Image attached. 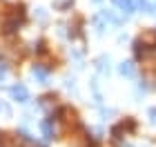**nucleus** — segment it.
Returning <instances> with one entry per match:
<instances>
[{
  "instance_id": "nucleus-1",
  "label": "nucleus",
  "mask_w": 156,
  "mask_h": 147,
  "mask_svg": "<svg viewBox=\"0 0 156 147\" xmlns=\"http://www.w3.org/2000/svg\"><path fill=\"white\" fill-rule=\"evenodd\" d=\"M9 94H11V98L13 100H18V103H27L29 100V92H27V87L25 85H13V87H9Z\"/></svg>"
},
{
  "instance_id": "nucleus-2",
  "label": "nucleus",
  "mask_w": 156,
  "mask_h": 147,
  "mask_svg": "<svg viewBox=\"0 0 156 147\" xmlns=\"http://www.w3.org/2000/svg\"><path fill=\"white\" fill-rule=\"evenodd\" d=\"M31 74H34V78L40 80V82H47V78H49V69L42 67V65H34L31 67Z\"/></svg>"
},
{
  "instance_id": "nucleus-3",
  "label": "nucleus",
  "mask_w": 156,
  "mask_h": 147,
  "mask_svg": "<svg viewBox=\"0 0 156 147\" xmlns=\"http://www.w3.org/2000/svg\"><path fill=\"white\" fill-rule=\"evenodd\" d=\"M116 7H120L123 9V13H132V11H136L134 9V0H112Z\"/></svg>"
},
{
  "instance_id": "nucleus-4",
  "label": "nucleus",
  "mask_w": 156,
  "mask_h": 147,
  "mask_svg": "<svg viewBox=\"0 0 156 147\" xmlns=\"http://www.w3.org/2000/svg\"><path fill=\"white\" fill-rule=\"evenodd\" d=\"M40 129H42V136H45V138H54L51 121H42V123H40Z\"/></svg>"
},
{
  "instance_id": "nucleus-5",
  "label": "nucleus",
  "mask_w": 156,
  "mask_h": 147,
  "mask_svg": "<svg viewBox=\"0 0 156 147\" xmlns=\"http://www.w3.org/2000/svg\"><path fill=\"white\" fill-rule=\"evenodd\" d=\"M120 74H123V76H132V74H134L132 62H123V65H120Z\"/></svg>"
},
{
  "instance_id": "nucleus-6",
  "label": "nucleus",
  "mask_w": 156,
  "mask_h": 147,
  "mask_svg": "<svg viewBox=\"0 0 156 147\" xmlns=\"http://www.w3.org/2000/svg\"><path fill=\"white\" fill-rule=\"evenodd\" d=\"M134 7H140L143 11H150V5H147V0H134Z\"/></svg>"
},
{
  "instance_id": "nucleus-7",
  "label": "nucleus",
  "mask_w": 156,
  "mask_h": 147,
  "mask_svg": "<svg viewBox=\"0 0 156 147\" xmlns=\"http://www.w3.org/2000/svg\"><path fill=\"white\" fill-rule=\"evenodd\" d=\"M5 76H7V65H5L2 60H0V82L5 80Z\"/></svg>"
},
{
  "instance_id": "nucleus-8",
  "label": "nucleus",
  "mask_w": 156,
  "mask_h": 147,
  "mask_svg": "<svg viewBox=\"0 0 156 147\" xmlns=\"http://www.w3.org/2000/svg\"><path fill=\"white\" fill-rule=\"evenodd\" d=\"M0 111H2V114H7V116H9V114H11V109H9V107H7V105H5V103H0Z\"/></svg>"
},
{
  "instance_id": "nucleus-9",
  "label": "nucleus",
  "mask_w": 156,
  "mask_h": 147,
  "mask_svg": "<svg viewBox=\"0 0 156 147\" xmlns=\"http://www.w3.org/2000/svg\"><path fill=\"white\" fill-rule=\"evenodd\" d=\"M150 118H152V123L156 125V109H150Z\"/></svg>"
}]
</instances>
